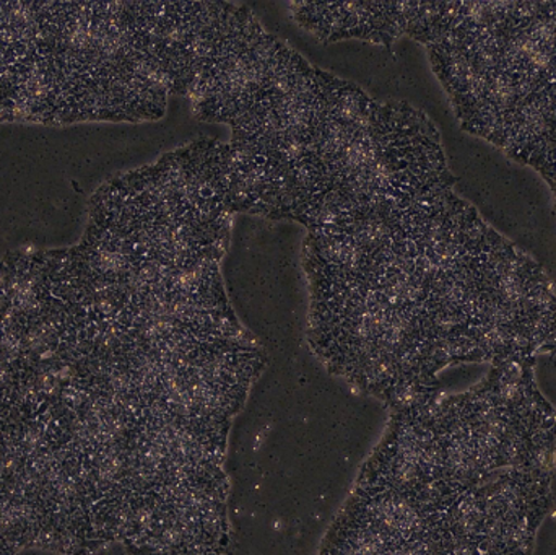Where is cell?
Segmentation results:
<instances>
[{
  "label": "cell",
  "instance_id": "1",
  "mask_svg": "<svg viewBox=\"0 0 556 555\" xmlns=\"http://www.w3.org/2000/svg\"><path fill=\"white\" fill-rule=\"evenodd\" d=\"M443 485L480 488L515 468H552L556 409L539 393L531 361L496 365L480 387L434 401Z\"/></svg>",
  "mask_w": 556,
  "mask_h": 555
},
{
  "label": "cell",
  "instance_id": "2",
  "mask_svg": "<svg viewBox=\"0 0 556 555\" xmlns=\"http://www.w3.org/2000/svg\"><path fill=\"white\" fill-rule=\"evenodd\" d=\"M552 468L505 469L480 485L483 555H529L551 507Z\"/></svg>",
  "mask_w": 556,
  "mask_h": 555
},
{
  "label": "cell",
  "instance_id": "3",
  "mask_svg": "<svg viewBox=\"0 0 556 555\" xmlns=\"http://www.w3.org/2000/svg\"><path fill=\"white\" fill-rule=\"evenodd\" d=\"M394 543L399 541L345 507L330 528L320 555H388Z\"/></svg>",
  "mask_w": 556,
  "mask_h": 555
}]
</instances>
